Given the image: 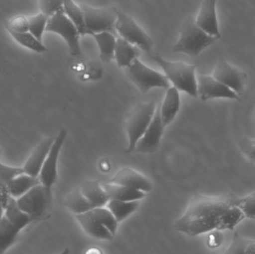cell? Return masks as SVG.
<instances>
[{
  "label": "cell",
  "instance_id": "obj_36",
  "mask_svg": "<svg viewBox=\"0 0 255 254\" xmlns=\"http://www.w3.org/2000/svg\"><path fill=\"white\" fill-rule=\"evenodd\" d=\"M5 28L7 30L15 32L28 31V19L23 15L13 16L6 22Z\"/></svg>",
  "mask_w": 255,
  "mask_h": 254
},
{
  "label": "cell",
  "instance_id": "obj_30",
  "mask_svg": "<svg viewBox=\"0 0 255 254\" xmlns=\"http://www.w3.org/2000/svg\"><path fill=\"white\" fill-rule=\"evenodd\" d=\"M245 218V215L243 213L242 210L237 206L233 205L232 203V205L226 210L222 216L219 231H223V230L232 231Z\"/></svg>",
  "mask_w": 255,
  "mask_h": 254
},
{
  "label": "cell",
  "instance_id": "obj_23",
  "mask_svg": "<svg viewBox=\"0 0 255 254\" xmlns=\"http://www.w3.org/2000/svg\"><path fill=\"white\" fill-rule=\"evenodd\" d=\"M92 36L98 45L102 61L105 63H109L115 59V50L117 42L115 34L109 31H103L96 33Z\"/></svg>",
  "mask_w": 255,
  "mask_h": 254
},
{
  "label": "cell",
  "instance_id": "obj_8",
  "mask_svg": "<svg viewBox=\"0 0 255 254\" xmlns=\"http://www.w3.org/2000/svg\"><path fill=\"white\" fill-rule=\"evenodd\" d=\"M46 31L59 34L67 43L70 55L73 56L81 55L80 33L64 11L58 12L49 17Z\"/></svg>",
  "mask_w": 255,
  "mask_h": 254
},
{
  "label": "cell",
  "instance_id": "obj_39",
  "mask_svg": "<svg viewBox=\"0 0 255 254\" xmlns=\"http://www.w3.org/2000/svg\"><path fill=\"white\" fill-rule=\"evenodd\" d=\"M211 234L208 236V247L211 249H217L223 245L224 242V235L221 231L219 230H214V231H211Z\"/></svg>",
  "mask_w": 255,
  "mask_h": 254
},
{
  "label": "cell",
  "instance_id": "obj_31",
  "mask_svg": "<svg viewBox=\"0 0 255 254\" xmlns=\"http://www.w3.org/2000/svg\"><path fill=\"white\" fill-rule=\"evenodd\" d=\"M226 254H255V241L247 240L241 237L238 233H235L233 240Z\"/></svg>",
  "mask_w": 255,
  "mask_h": 254
},
{
  "label": "cell",
  "instance_id": "obj_3",
  "mask_svg": "<svg viewBox=\"0 0 255 254\" xmlns=\"http://www.w3.org/2000/svg\"><path fill=\"white\" fill-rule=\"evenodd\" d=\"M16 200L19 208L29 216L32 223L48 219L52 213V188L42 183L36 185Z\"/></svg>",
  "mask_w": 255,
  "mask_h": 254
},
{
  "label": "cell",
  "instance_id": "obj_41",
  "mask_svg": "<svg viewBox=\"0 0 255 254\" xmlns=\"http://www.w3.org/2000/svg\"><path fill=\"white\" fill-rule=\"evenodd\" d=\"M4 208L3 207V206L0 204V220H1V218L4 216Z\"/></svg>",
  "mask_w": 255,
  "mask_h": 254
},
{
  "label": "cell",
  "instance_id": "obj_12",
  "mask_svg": "<svg viewBox=\"0 0 255 254\" xmlns=\"http://www.w3.org/2000/svg\"><path fill=\"white\" fill-rule=\"evenodd\" d=\"M197 89L198 97L202 101L215 98L241 100L238 93L213 76H199L197 78Z\"/></svg>",
  "mask_w": 255,
  "mask_h": 254
},
{
  "label": "cell",
  "instance_id": "obj_38",
  "mask_svg": "<svg viewBox=\"0 0 255 254\" xmlns=\"http://www.w3.org/2000/svg\"><path fill=\"white\" fill-rule=\"evenodd\" d=\"M239 147L249 159L255 162V139L243 138L240 141Z\"/></svg>",
  "mask_w": 255,
  "mask_h": 254
},
{
  "label": "cell",
  "instance_id": "obj_21",
  "mask_svg": "<svg viewBox=\"0 0 255 254\" xmlns=\"http://www.w3.org/2000/svg\"><path fill=\"white\" fill-rule=\"evenodd\" d=\"M139 52L134 45L129 43L122 37L117 38L115 50V59L120 68H128L136 58Z\"/></svg>",
  "mask_w": 255,
  "mask_h": 254
},
{
  "label": "cell",
  "instance_id": "obj_33",
  "mask_svg": "<svg viewBox=\"0 0 255 254\" xmlns=\"http://www.w3.org/2000/svg\"><path fill=\"white\" fill-rule=\"evenodd\" d=\"M28 19V31L32 34L37 40L42 41L43 33L46 31L49 17L41 12L38 14L30 16Z\"/></svg>",
  "mask_w": 255,
  "mask_h": 254
},
{
  "label": "cell",
  "instance_id": "obj_27",
  "mask_svg": "<svg viewBox=\"0 0 255 254\" xmlns=\"http://www.w3.org/2000/svg\"><path fill=\"white\" fill-rule=\"evenodd\" d=\"M65 206L75 216L86 213L94 208V206L82 193L79 188L69 194L65 200Z\"/></svg>",
  "mask_w": 255,
  "mask_h": 254
},
{
  "label": "cell",
  "instance_id": "obj_40",
  "mask_svg": "<svg viewBox=\"0 0 255 254\" xmlns=\"http://www.w3.org/2000/svg\"><path fill=\"white\" fill-rule=\"evenodd\" d=\"M11 197L7 188V183L0 179V204L4 208H5L7 204H8Z\"/></svg>",
  "mask_w": 255,
  "mask_h": 254
},
{
  "label": "cell",
  "instance_id": "obj_26",
  "mask_svg": "<svg viewBox=\"0 0 255 254\" xmlns=\"http://www.w3.org/2000/svg\"><path fill=\"white\" fill-rule=\"evenodd\" d=\"M4 216L21 231L32 223L29 216L19 208L16 198L13 197L4 208Z\"/></svg>",
  "mask_w": 255,
  "mask_h": 254
},
{
  "label": "cell",
  "instance_id": "obj_24",
  "mask_svg": "<svg viewBox=\"0 0 255 254\" xmlns=\"http://www.w3.org/2000/svg\"><path fill=\"white\" fill-rule=\"evenodd\" d=\"M21 232L5 216L0 220V254L4 253L17 240Z\"/></svg>",
  "mask_w": 255,
  "mask_h": 254
},
{
  "label": "cell",
  "instance_id": "obj_19",
  "mask_svg": "<svg viewBox=\"0 0 255 254\" xmlns=\"http://www.w3.org/2000/svg\"><path fill=\"white\" fill-rule=\"evenodd\" d=\"M79 189L94 207H105L110 200L99 180H87Z\"/></svg>",
  "mask_w": 255,
  "mask_h": 254
},
{
  "label": "cell",
  "instance_id": "obj_7",
  "mask_svg": "<svg viewBox=\"0 0 255 254\" xmlns=\"http://www.w3.org/2000/svg\"><path fill=\"white\" fill-rule=\"evenodd\" d=\"M85 16V25L90 35L109 31L117 34L116 22L118 9L115 7H94L81 4Z\"/></svg>",
  "mask_w": 255,
  "mask_h": 254
},
{
  "label": "cell",
  "instance_id": "obj_20",
  "mask_svg": "<svg viewBox=\"0 0 255 254\" xmlns=\"http://www.w3.org/2000/svg\"><path fill=\"white\" fill-rule=\"evenodd\" d=\"M103 189L109 195L110 200L119 201H136L141 200L145 196V192L127 187L123 185L108 182L102 183Z\"/></svg>",
  "mask_w": 255,
  "mask_h": 254
},
{
  "label": "cell",
  "instance_id": "obj_4",
  "mask_svg": "<svg viewBox=\"0 0 255 254\" xmlns=\"http://www.w3.org/2000/svg\"><path fill=\"white\" fill-rule=\"evenodd\" d=\"M217 40L198 26L195 19H190L183 26L179 40L174 45L172 51L196 57Z\"/></svg>",
  "mask_w": 255,
  "mask_h": 254
},
{
  "label": "cell",
  "instance_id": "obj_6",
  "mask_svg": "<svg viewBox=\"0 0 255 254\" xmlns=\"http://www.w3.org/2000/svg\"><path fill=\"white\" fill-rule=\"evenodd\" d=\"M127 76L142 93H146L153 88L170 87L169 81L165 74L147 67L138 58L128 67Z\"/></svg>",
  "mask_w": 255,
  "mask_h": 254
},
{
  "label": "cell",
  "instance_id": "obj_16",
  "mask_svg": "<svg viewBox=\"0 0 255 254\" xmlns=\"http://www.w3.org/2000/svg\"><path fill=\"white\" fill-rule=\"evenodd\" d=\"M109 182L144 192H151L153 189L152 183L147 177L130 168L121 169Z\"/></svg>",
  "mask_w": 255,
  "mask_h": 254
},
{
  "label": "cell",
  "instance_id": "obj_37",
  "mask_svg": "<svg viewBox=\"0 0 255 254\" xmlns=\"http://www.w3.org/2000/svg\"><path fill=\"white\" fill-rule=\"evenodd\" d=\"M23 172L22 167H11L0 162V179L8 181L10 179Z\"/></svg>",
  "mask_w": 255,
  "mask_h": 254
},
{
  "label": "cell",
  "instance_id": "obj_35",
  "mask_svg": "<svg viewBox=\"0 0 255 254\" xmlns=\"http://www.w3.org/2000/svg\"><path fill=\"white\" fill-rule=\"evenodd\" d=\"M39 6L42 13L48 17L58 12L64 11L63 0H39Z\"/></svg>",
  "mask_w": 255,
  "mask_h": 254
},
{
  "label": "cell",
  "instance_id": "obj_2",
  "mask_svg": "<svg viewBox=\"0 0 255 254\" xmlns=\"http://www.w3.org/2000/svg\"><path fill=\"white\" fill-rule=\"evenodd\" d=\"M152 58L163 70L165 76L173 86L190 96L198 98L196 65L167 61L158 53L154 54Z\"/></svg>",
  "mask_w": 255,
  "mask_h": 254
},
{
  "label": "cell",
  "instance_id": "obj_1",
  "mask_svg": "<svg viewBox=\"0 0 255 254\" xmlns=\"http://www.w3.org/2000/svg\"><path fill=\"white\" fill-rule=\"evenodd\" d=\"M232 198L213 197L196 194L174 228L190 237L219 230L222 216L232 205Z\"/></svg>",
  "mask_w": 255,
  "mask_h": 254
},
{
  "label": "cell",
  "instance_id": "obj_5",
  "mask_svg": "<svg viewBox=\"0 0 255 254\" xmlns=\"http://www.w3.org/2000/svg\"><path fill=\"white\" fill-rule=\"evenodd\" d=\"M157 105L154 101L139 103L128 115L126 129L128 137V146L127 153L134 151L136 143L151 123Z\"/></svg>",
  "mask_w": 255,
  "mask_h": 254
},
{
  "label": "cell",
  "instance_id": "obj_11",
  "mask_svg": "<svg viewBox=\"0 0 255 254\" xmlns=\"http://www.w3.org/2000/svg\"><path fill=\"white\" fill-rule=\"evenodd\" d=\"M213 76L238 95L244 91L248 76L245 72L221 58L214 68Z\"/></svg>",
  "mask_w": 255,
  "mask_h": 254
},
{
  "label": "cell",
  "instance_id": "obj_28",
  "mask_svg": "<svg viewBox=\"0 0 255 254\" xmlns=\"http://www.w3.org/2000/svg\"><path fill=\"white\" fill-rule=\"evenodd\" d=\"M64 11L76 25L81 35L89 34L85 25V16L81 6L77 5L73 0H63Z\"/></svg>",
  "mask_w": 255,
  "mask_h": 254
},
{
  "label": "cell",
  "instance_id": "obj_15",
  "mask_svg": "<svg viewBox=\"0 0 255 254\" xmlns=\"http://www.w3.org/2000/svg\"><path fill=\"white\" fill-rule=\"evenodd\" d=\"M55 137H46L42 140L30 154L22 168L23 172L33 177H38L42 166L49 153Z\"/></svg>",
  "mask_w": 255,
  "mask_h": 254
},
{
  "label": "cell",
  "instance_id": "obj_32",
  "mask_svg": "<svg viewBox=\"0 0 255 254\" xmlns=\"http://www.w3.org/2000/svg\"><path fill=\"white\" fill-rule=\"evenodd\" d=\"M91 212L100 221V222L105 225L113 235L115 236L119 223L112 214V212L107 207H94L91 209Z\"/></svg>",
  "mask_w": 255,
  "mask_h": 254
},
{
  "label": "cell",
  "instance_id": "obj_14",
  "mask_svg": "<svg viewBox=\"0 0 255 254\" xmlns=\"http://www.w3.org/2000/svg\"><path fill=\"white\" fill-rule=\"evenodd\" d=\"M217 0H203L195 21L205 32L220 39L221 33L217 19Z\"/></svg>",
  "mask_w": 255,
  "mask_h": 254
},
{
  "label": "cell",
  "instance_id": "obj_18",
  "mask_svg": "<svg viewBox=\"0 0 255 254\" xmlns=\"http://www.w3.org/2000/svg\"><path fill=\"white\" fill-rule=\"evenodd\" d=\"M181 100L179 90L175 86L168 88L163 104L160 106V114L165 127L172 123L179 111Z\"/></svg>",
  "mask_w": 255,
  "mask_h": 254
},
{
  "label": "cell",
  "instance_id": "obj_13",
  "mask_svg": "<svg viewBox=\"0 0 255 254\" xmlns=\"http://www.w3.org/2000/svg\"><path fill=\"white\" fill-rule=\"evenodd\" d=\"M164 128L160 118V106H157L154 117L143 135L136 143L134 151L141 154H151L155 152L160 146Z\"/></svg>",
  "mask_w": 255,
  "mask_h": 254
},
{
  "label": "cell",
  "instance_id": "obj_22",
  "mask_svg": "<svg viewBox=\"0 0 255 254\" xmlns=\"http://www.w3.org/2000/svg\"><path fill=\"white\" fill-rule=\"evenodd\" d=\"M40 183L38 177H33L25 173H22L6 182L10 195L16 199Z\"/></svg>",
  "mask_w": 255,
  "mask_h": 254
},
{
  "label": "cell",
  "instance_id": "obj_29",
  "mask_svg": "<svg viewBox=\"0 0 255 254\" xmlns=\"http://www.w3.org/2000/svg\"><path fill=\"white\" fill-rule=\"evenodd\" d=\"M7 31L18 43L30 50L38 52V53H42L48 50L47 48L43 44L42 41L37 40L29 31L19 33L10 31V30H7Z\"/></svg>",
  "mask_w": 255,
  "mask_h": 254
},
{
  "label": "cell",
  "instance_id": "obj_9",
  "mask_svg": "<svg viewBox=\"0 0 255 254\" xmlns=\"http://www.w3.org/2000/svg\"><path fill=\"white\" fill-rule=\"evenodd\" d=\"M117 33L129 43L136 45L144 52L151 54L153 40L148 34L130 17L122 10H118L116 22Z\"/></svg>",
  "mask_w": 255,
  "mask_h": 254
},
{
  "label": "cell",
  "instance_id": "obj_34",
  "mask_svg": "<svg viewBox=\"0 0 255 254\" xmlns=\"http://www.w3.org/2000/svg\"><path fill=\"white\" fill-rule=\"evenodd\" d=\"M232 203L242 210L246 218L255 219V192L244 198H232Z\"/></svg>",
  "mask_w": 255,
  "mask_h": 254
},
{
  "label": "cell",
  "instance_id": "obj_10",
  "mask_svg": "<svg viewBox=\"0 0 255 254\" xmlns=\"http://www.w3.org/2000/svg\"><path fill=\"white\" fill-rule=\"evenodd\" d=\"M67 136V132L65 129H62L58 133L42 166L38 178L40 183L47 187L52 188L56 183L58 179V158Z\"/></svg>",
  "mask_w": 255,
  "mask_h": 254
},
{
  "label": "cell",
  "instance_id": "obj_17",
  "mask_svg": "<svg viewBox=\"0 0 255 254\" xmlns=\"http://www.w3.org/2000/svg\"><path fill=\"white\" fill-rule=\"evenodd\" d=\"M78 223L89 237L99 240H113L115 235L93 214L91 210L75 216Z\"/></svg>",
  "mask_w": 255,
  "mask_h": 254
},
{
  "label": "cell",
  "instance_id": "obj_25",
  "mask_svg": "<svg viewBox=\"0 0 255 254\" xmlns=\"http://www.w3.org/2000/svg\"><path fill=\"white\" fill-rule=\"evenodd\" d=\"M139 205V200L136 201H119L109 200L106 207L112 212L118 223L122 222L134 213Z\"/></svg>",
  "mask_w": 255,
  "mask_h": 254
}]
</instances>
